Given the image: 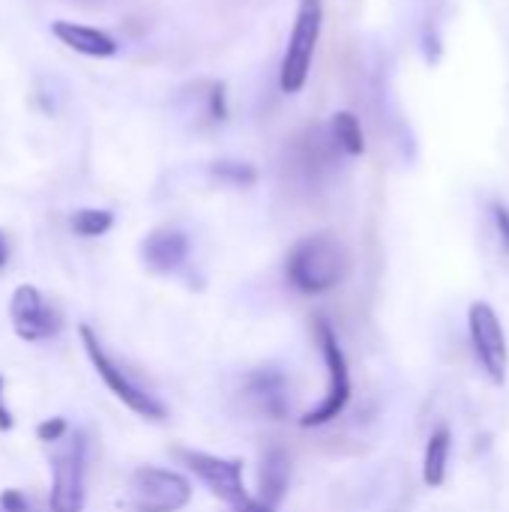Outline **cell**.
<instances>
[{
	"label": "cell",
	"mask_w": 509,
	"mask_h": 512,
	"mask_svg": "<svg viewBox=\"0 0 509 512\" xmlns=\"http://www.w3.org/2000/svg\"><path fill=\"white\" fill-rule=\"evenodd\" d=\"M351 273V252L333 231L300 237L285 255V279L303 297H321L339 288Z\"/></svg>",
	"instance_id": "obj_1"
},
{
	"label": "cell",
	"mask_w": 509,
	"mask_h": 512,
	"mask_svg": "<svg viewBox=\"0 0 509 512\" xmlns=\"http://www.w3.org/2000/svg\"><path fill=\"white\" fill-rule=\"evenodd\" d=\"M87 456L90 441L84 429H69L51 444V512H84L87 504Z\"/></svg>",
	"instance_id": "obj_2"
},
{
	"label": "cell",
	"mask_w": 509,
	"mask_h": 512,
	"mask_svg": "<svg viewBox=\"0 0 509 512\" xmlns=\"http://www.w3.org/2000/svg\"><path fill=\"white\" fill-rule=\"evenodd\" d=\"M315 339H318V348H321V357H324V366H327V393H324V399L315 408H309L300 417L303 429H315V426L333 423L348 408L351 393H354L348 357H345V351L339 345V336H336V330H333V324L327 318L315 321Z\"/></svg>",
	"instance_id": "obj_3"
},
{
	"label": "cell",
	"mask_w": 509,
	"mask_h": 512,
	"mask_svg": "<svg viewBox=\"0 0 509 512\" xmlns=\"http://www.w3.org/2000/svg\"><path fill=\"white\" fill-rule=\"evenodd\" d=\"M78 339H81V348H84L90 366H93L96 375L102 378V384H105V387L132 411V414H138V417H144V420H150V423H162V420L168 417L165 405H162L153 393H147L126 369L117 366V360L105 351L102 339H99L87 324L78 327Z\"/></svg>",
	"instance_id": "obj_4"
},
{
	"label": "cell",
	"mask_w": 509,
	"mask_h": 512,
	"mask_svg": "<svg viewBox=\"0 0 509 512\" xmlns=\"http://www.w3.org/2000/svg\"><path fill=\"white\" fill-rule=\"evenodd\" d=\"M321 27H324V3L321 0H300L297 6V18L285 45V57L279 66V87L285 93H300L309 81V69H312V57L321 39Z\"/></svg>",
	"instance_id": "obj_5"
},
{
	"label": "cell",
	"mask_w": 509,
	"mask_h": 512,
	"mask_svg": "<svg viewBox=\"0 0 509 512\" xmlns=\"http://www.w3.org/2000/svg\"><path fill=\"white\" fill-rule=\"evenodd\" d=\"M174 456L186 465L189 474H195V480L222 504H228L231 510L240 507L249 492L243 486V462L240 459H222L204 450H189V447H174Z\"/></svg>",
	"instance_id": "obj_6"
},
{
	"label": "cell",
	"mask_w": 509,
	"mask_h": 512,
	"mask_svg": "<svg viewBox=\"0 0 509 512\" xmlns=\"http://www.w3.org/2000/svg\"><path fill=\"white\" fill-rule=\"evenodd\" d=\"M132 512H180L192 501V483L171 471L144 465L129 480Z\"/></svg>",
	"instance_id": "obj_7"
},
{
	"label": "cell",
	"mask_w": 509,
	"mask_h": 512,
	"mask_svg": "<svg viewBox=\"0 0 509 512\" xmlns=\"http://www.w3.org/2000/svg\"><path fill=\"white\" fill-rule=\"evenodd\" d=\"M468 333H471V345H474V354H477L486 378L495 387H504L509 369V348L507 333H504V324H501L498 312L483 300L471 303V309H468Z\"/></svg>",
	"instance_id": "obj_8"
},
{
	"label": "cell",
	"mask_w": 509,
	"mask_h": 512,
	"mask_svg": "<svg viewBox=\"0 0 509 512\" xmlns=\"http://www.w3.org/2000/svg\"><path fill=\"white\" fill-rule=\"evenodd\" d=\"M9 321L21 342H48L63 330V312L36 285H18L9 297Z\"/></svg>",
	"instance_id": "obj_9"
},
{
	"label": "cell",
	"mask_w": 509,
	"mask_h": 512,
	"mask_svg": "<svg viewBox=\"0 0 509 512\" xmlns=\"http://www.w3.org/2000/svg\"><path fill=\"white\" fill-rule=\"evenodd\" d=\"M339 156L342 150L330 135V123H309L288 144V168L306 183H318L324 174H330Z\"/></svg>",
	"instance_id": "obj_10"
},
{
	"label": "cell",
	"mask_w": 509,
	"mask_h": 512,
	"mask_svg": "<svg viewBox=\"0 0 509 512\" xmlns=\"http://www.w3.org/2000/svg\"><path fill=\"white\" fill-rule=\"evenodd\" d=\"M243 399L246 405L264 417V420H285L288 408H291V387H288V375L276 366H261L252 369L243 378Z\"/></svg>",
	"instance_id": "obj_11"
},
{
	"label": "cell",
	"mask_w": 509,
	"mask_h": 512,
	"mask_svg": "<svg viewBox=\"0 0 509 512\" xmlns=\"http://www.w3.org/2000/svg\"><path fill=\"white\" fill-rule=\"evenodd\" d=\"M189 258V237L180 228H153L144 240H141V261L147 264V270L165 276V273H177Z\"/></svg>",
	"instance_id": "obj_12"
},
{
	"label": "cell",
	"mask_w": 509,
	"mask_h": 512,
	"mask_svg": "<svg viewBox=\"0 0 509 512\" xmlns=\"http://www.w3.org/2000/svg\"><path fill=\"white\" fill-rule=\"evenodd\" d=\"M51 33L66 45L72 48L75 54H84V57H114L120 51L117 39L99 27H90V24H75V21H54L51 24Z\"/></svg>",
	"instance_id": "obj_13"
},
{
	"label": "cell",
	"mask_w": 509,
	"mask_h": 512,
	"mask_svg": "<svg viewBox=\"0 0 509 512\" xmlns=\"http://www.w3.org/2000/svg\"><path fill=\"white\" fill-rule=\"evenodd\" d=\"M291 483V459L282 447H270L261 456V471H258V501L267 507H279Z\"/></svg>",
	"instance_id": "obj_14"
},
{
	"label": "cell",
	"mask_w": 509,
	"mask_h": 512,
	"mask_svg": "<svg viewBox=\"0 0 509 512\" xmlns=\"http://www.w3.org/2000/svg\"><path fill=\"white\" fill-rule=\"evenodd\" d=\"M450 453H453V435H450L447 426H438L429 435V444H426V453H423V483L429 489H441L447 483Z\"/></svg>",
	"instance_id": "obj_15"
},
{
	"label": "cell",
	"mask_w": 509,
	"mask_h": 512,
	"mask_svg": "<svg viewBox=\"0 0 509 512\" xmlns=\"http://www.w3.org/2000/svg\"><path fill=\"white\" fill-rule=\"evenodd\" d=\"M330 135H333L336 147H339L345 156H363V153H366L363 126H360V120H357L351 111H336V114H333V120H330Z\"/></svg>",
	"instance_id": "obj_16"
},
{
	"label": "cell",
	"mask_w": 509,
	"mask_h": 512,
	"mask_svg": "<svg viewBox=\"0 0 509 512\" xmlns=\"http://www.w3.org/2000/svg\"><path fill=\"white\" fill-rule=\"evenodd\" d=\"M69 225L78 237H102L114 228V213L99 210V207H81L72 213Z\"/></svg>",
	"instance_id": "obj_17"
},
{
	"label": "cell",
	"mask_w": 509,
	"mask_h": 512,
	"mask_svg": "<svg viewBox=\"0 0 509 512\" xmlns=\"http://www.w3.org/2000/svg\"><path fill=\"white\" fill-rule=\"evenodd\" d=\"M213 177L228 183V186H237V189H246V186H255L258 183V171L255 165L249 162H231V159H222L213 165Z\"/></svg>",
	"instance_id": "obj_18"
},
{
	"label": "cell",
	"mask_w": 509,
	"mask_h": 512,
	"mask_svg": "<svg viewBox=\"0 0 509 512\" xmlns=\"http://www.w3.org/2000/svg\"><path fill=\"white\" fill-rule=\"evenodd\" d=\"M204 114L213 123H219V120L228 117V96H225V84L222 81H213L210 84V93H207V102H204Z\"/></svg>",
	"instance_id": "obj_19"
},
{
	"label": "cell",
	"mask_w": 509,
	"mask_h": 512,
	"mask_svg": "<svg viewBox=\"0 0 509 512\" xmlns=\"http://www.w3.org/2000/svg\"><path fill=\"white\" fill-rule=\"evenodd\" d=\"M69 429H72V426H69L66 417H48V420H42V423L36 426V438H39L42 444H57L60 438H66Z\"/></svg>",
	"instance_id": "obj_20"
},
{
	"label": "cell",
	"mask_w": 509,
	"mask_h": 512,
	"mask_svg": "<svg viewBox=\"0 0 509 512\" xmlns=\"http://www.w3.org/2000/svg\"><path fill=\"white\" fill-rule=\"evenodd\" d=\"M492 222H495V231H498V240L504 246V252H509V207L507 204H492Z\"/></svg>",
	"instance_id": "obj_21"
},
{
	"label": "cell",
	"mask_w": 509,
	"mask_h": 512,
	"mask_svg": "<svg viewBox=\"0 0 509 512\" xmlns=\"http://www.w3.org/2000/svg\"><path fill=\"white\" fill-rule=\"evenodd\" d=\"M0 512H30V504L18 489H6L0 495Z\"/></svg>",
	"instance_id": "obj_22"
},
{
	"label": "cell",
	"mask_w": 509,
	"mask_h": 512,
	"mask_svg": "<svg viewBox=\"0 0 509 512\" xmlns=\"http://www.w3.org/2000/svg\"><path fill=\"white\" fill-rule=\"evenodd\" d=\"M3 390H6V381L0 378V432H12L15 429V417H12V411H9V405L3 399Z\"/></svg>",
	"instance_id": "obj_23"
},
{
	"label": "cell",
	"mask_w": 509,
	"mask_h": 512,
	"mask_svg": "<svg viewBox=\"0 0 509 512\" xmlns=\"http://www.w3.org/2000/svg\"><path fill=\"white\" fill-rule=\"evenodd\" d=\"M6 261H9V243H6V237L0 231V270L6 267Z\"/></svg>",
	"instance_id": "obj_24"
}]
</instances>
